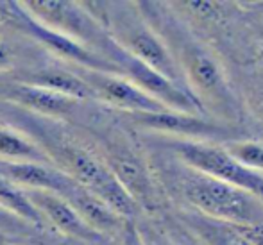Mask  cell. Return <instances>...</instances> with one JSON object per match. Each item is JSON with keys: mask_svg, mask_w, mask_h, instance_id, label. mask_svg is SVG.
<instances>
[{"mask_svg": "<svg viewBox=\"0 0 263 245\" xmlns=\"http://www.w3.org/2000/svg\"><path fill=\"white\" fill-rule=\"evenodd\" d=\"M32 133L55 168L72 177L77 184L102 200L118 217L131 220L138 213V204L122 188L115 176L106 166L104 159H99L93 152L70 140L58 129H49L45 122H31Z\"/></svg>", "mask_w": 263, "mask_h": 245, "instance_id": "1", "label": "cell"}, {"mask_svg": "<svg viewBox=\"0 0 263 245\" xmlns=\"http://www.w3.org/2000/svg\"><path fill=\"white\" fill-rule=\"evenodd\" d=\"M183 195L211 220L246 228L263 222V200L233 184L204 174H192L183 181Z\"/></svg>", "mask_w": 263, "mask_h": 245, "instance_id": "2", "label": "cell"}, {"mask_svg": "<svg viewBox=\"0 0 263 245\" xmlns=\"http://www.w3.org/2000/svg\"><path fill=\"white\" fill-rule=\"evenodd\" d=\"M174 148L177 156L199 174L242 188L263 200V176L246 168L226 148L202 142H188V140L174 143Z\"/></svg>", "mask_w": 263, "mask_h": 245, "instance_id": "3", "label": "cell"}, {"mask_svg": "<svg viewBox=\"0 0 263 245\" xmlns=\"http://www.w3.org/2000/svg\"><path fill=\"white\" fill-rule=\"evenodd\" d=\"M24 11L40 22L45 27L58 31L61 34L77 40L83 45L99 47L104 50L109 42L106 29L101 27L86 11L83 9L81 2H68V0H31L20 2Z\"/></svg>", "mask_w": 263, "mask_h": 245, "instance_id": "4", "label": "cell"}, {"mask_svg": "<svg viewBox=\"0 0 263 245\" xmlns=\"http://www.w3.org/2000/svg\"><path fill=\"white\" fill-rule=\"evenodd\" d=\"M6 7L9 11H6V14H9L14 20L16 27L20 31L27 32L29 36H32L34 40H38L40 43L47 47L49 50H52L54 54L61 55V58L68 59V61L79 65L83 70H91V72H104V73H118L120 70L106 59L102 54L90 49L88 45H83L77 40H72L68 36L61 34L58 31L45 27L40 22H36L32 16H29L24 11V7L20 6V2H6Z\"/></svg>", "mask_w": 263, "mask_h": 245, "instance_id": "5", "label": "cell"}, {"mask_svg": "<svg viewBox=\"0 0 263 245\" xmlns=\"http://www.w3.org/2000/svg\"><path fill=\"white\" fill-rule=\"evenodd\" d=\"M115 38H117L115 43L118 47H122L140 63L165 76L172 83L181 84V72L176 59L172 58L165 43L156 36V32L151 31L147 25L138 24V22L118 24Z\"/></svg>", "mask_w": 263, "mask_h": 245, "instance_id": "6", "label": "cell"}, {"mask_svg": "<svg viewBox=\"0 0 263 245\" xmlns=\"http://www.w3.org/2000/svg\"><path fill=\"white\" fill-rule=\"evenodd\" d=\"M79 76L93 90L95 97L118 107V109L127 111L129 115L159 113V111L166 109L163 104H159L143 90H140L127 77H122L118 73L83 70V72H79Z\"/></svg>", "mask_w": 263, "mask_h": 245, "instance_id": "7", "label": "cell"}, {"mask_svg": "<svg viewBox=\"0 0 263 245\" xmlns=\"http://www.w3.org/2000/svg\"><path fill=\"white\" fill-rule=\"evenodd\" d=\"M24 192L27 194L29 200L34 204L36 210L40 211L43 220L49 222L50 225H54L65 236H70V238H76L79 242L86 243H101L104 240V235L97 233L91 225H88L83 220V217L76 211V208L66 199H63L61 195H55L43 190Z\"/></svg>", "mask_w": 263, "mask_h": 245, "instance_id": "8", "label": "cell"}, {"mask_svg": "<svg viewBox=\"0 0 263 245\" xmlns=\"http://www.w3.org/2000/svg\"><path fill=\"white\" fill-rule=\"evenodd\" d=\"M133 122L154 131L170 133V135L186 138L188 142H202V140L231 138V133L226 127L201 118L199 115L181 113V111L165 109L159 113H138L131 115Z\"/></svg>", "mask_w": 263, "mask_h": 245, "instance_id": "9", "label": "cell"}, {"mask_svg": "<svg viewBox=\"0 0 263 245\" xmlns=\"http://www.w3.org/2000/svg\"><path fill=\"white\" fill-rule=\"evenodd\" d=\"M0 176L22 190H43L61 195L63 199H66L79 186L72 177L47 163L0 159Z\"/></svg>", "mask_w": 263, "mask_h": 245, "instance_id": "10", "label": "cell"}, {"mask_svg": "<svg viewBox=\"0 0 263 245\" xmlns=\"http://www.w3.org/2000/svg\"><path fill=\"white\" fill-rule=\"evenodd\" d=\"M106 166L122 184L125 192L133 197L136 204L153 206L154 188L149 172L140 161V158L129 148L120 145H111L106 154Z\"/></svg>", "mask_w": 263, "mask_h": 245, "instance_id": "11", "label": "cell"}, {"mask_svg": "<svg viewBox=\"0 0 263 245\" xmlns=\"http://www.w3.org/2000/svg\"><path fill=\"white\" fill-rule=\"evenodd\" d=\"M183 61L190 84L202 97L211 99L222 107L233 106V99L229 95L228 86H226L224 76L208 52L195 45H190L184 49Z\"/></svg>", "mask_w": 263, "mask_h": 245, "instance_id": "12", "label": "cell"}, {"mask_svg": "<svg viewBox=\"0 0 263 245\" xmlns=\"http://www.w3.org/2000/svg\"><path fill=\"white\" fill-rule=\"evenodd\" d=\"M0 95L6 100L20 106L27 113L43 115V117H66L76 109L79 100L66 95L55 93L52 90L22 83H6L0 88Z\"/></svg>", "mask_w": 263, "mask_h": 245, "instance_id": "13", "label": "cell"}, {"mask_svg": "<svg viewBox=\"0 0 263 245\" xmlns=\"http://www.w3.org/2000/svg\"><path fill=\"white\" fill-rule=\"evenodd\" d=\"M14 81L22 84L47 88V90H52L55 93L66 95V97L76 100L97 99L93 90L81 79L79 73L55 68V66H43V68H32L20 73H14Z\"/></svg>", "mask_w": 263, "mask_h": 245, "instance_id": "14", "label": "cell"}, {"mask_svg": "<svg viewBox=\"0 0 263 245\" xmlns=\"http://www.w3.org/2000/svg\"><path fill=\"white\" fill-rule=\"evenodd\" d=\"M66 200L76 208V211L83 217V220L88 225H91L95 231L104 236L120 231L127 224V220L118 217L107 204H104L99 197L90 194L88 190H84L81 184L66 197Z\"/></svg>", "mask_w": 263, "mask_h": 245, "instance_id": "15", "label": "cell"}, {"mask_svg": "<svg viewBox=\"0 0 263 245\" xmlns=\"http://www.w3.org/2000/svg\"><path fill=\"white\" fill-rule=\"evenodd\" d=\"M0 206L36 229H43L47 225V222L43 220L40 211L29 200L27 194L22 188L14 186L13 183L4 179L2 176H0Z\"/></svg>", "mask_w": 263, "mask_h": 245, "instance_id": "16", "label": "cell"}, {"mask_svg": "<svg viewBox=\"0 0 263 245\" xmlns=\"http://www.w3.org/2000/svg\"><path fill=\"white\" fill-rule=\"evenodd\" d=\"M0 159L2 161H32L47 163L45 152L40 148L31 138L13 131V129H0Z\"/></svg>", "mask_w": 263, "mask_h": 245, "instance_id": "17", "label": "cell"}, {"mask_svg": "<svg viewBox=\"0 0 263 245\" xmlns=\"http://www.w3.org/2000/svg\"><path fill=\"white\" fill-rule=\"evenodd\" d=\"M195 229L210 245H253L236 225L211 220V218H197Z\"/></svg>", "mask_w": 263, "mask_h": 245, "instance_id": "18", "label": "cell"}, {"mask_svg": "<svg viewBox=\"0 0 263 245\" xmlns=\"http://www.w3.org/2000/svg\"><path fill=\"white\" fill-rule=\"evenodd\" d=\"M226 150L233 156L238 163H242L246 168L254 170L260 174L263 170V145L256 142H235Z\"/></svg>", "mask_w": 263, "mask_h": 245, "instance_id": "19", "label": "cell"}, {"mask_svg": "<svg viewBox=\"0 0 263 245\" xmlns=\"http://www.w3.org/2000/svg\"><path fill=\"white\" fill-rule=\"evenodd\" d=\"M34 231L36 228H32L31 224L14 217L13 213H9L0 206V235H4L6 238H9V236H32Z\"/></svg>", "mask_w": 263, "mask_h": 245, "instance_id": "20", "label": "cell"}, {"mask_svg": "<svg viewBox=\"0 0 263 245\" xmlns=\"http://www.w3.org/2000/svg\"><path fill=\"white\" fill-rule=\"evenodd\" d=\"M179 6L186 7V9H190L192 14L204 18V20H213V18L220 16L222 9H224V4L218 2H183Z\"/></svg>", "mask_w": 263, "mask_h": 245, "instance_id": "21", "label": "cell"}, {"mask_svg": "<svg viewBox=\"0 0 263 245\" xmlns=\"http://www.w3.org/2000/svg\"><path fill=\"white\" fill-rule=\"evenodd\" d=\"M122 245H142L135 225L129 224V222L124 225V229H122Z\"/></svg>", "mask_w": 263, "mask_h": 245, "instance_id": "22", "label": "cell"}, {"mask_svg": "<svg viewBox=\"0 0 263 245\" xmlns=\"http://www.w3.org/2000/svg\"><path fill=\"white\" fill-rule=\"evenodd\" d=\"M11 61H13V54H11L9 47H7L6 43L0 42V70L9 68Z\"/></svg>", "mask_w": 263, "mask_h": 245, "instance_id": "23", "label": "cell"}, {"mask_svg": "<svg viewBox=\"0 0 263 245\" xmlns=\"http://www.w3.org/2000/svg\"><path fill=\"white\" fill-rule=\"evenodd\" d=\"M258 115H260V118L263 122V93L260 95V102H258Z\"/></svg>", "mask_w": 263, "mask_h": 245, "instance_id": "24", "label": "cell"}, {"mask_svg": "<svg viewBox=\"0 0 263 245\" xmlns=\"http://www.w3.org/2000/svg\"><path fill=\"white\" fill-rule=\"evenodd\" d=\"M4 238H6V236H4V235H0V242H4Z\"/></svg>", "mask_w": 263, "mask_h": 245, "instance_id": "25", "label": "cell"}]
</instances>
